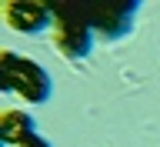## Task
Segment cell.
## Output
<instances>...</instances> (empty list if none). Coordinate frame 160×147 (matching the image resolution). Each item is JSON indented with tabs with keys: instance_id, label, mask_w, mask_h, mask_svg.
<instances>
[{
	"instance_id": "cell-4",
	"label": "cell",
	"mask_w": 160,
	"mask_h": 147,
	"mask_svg": "<svg viewBox=\"0 0 160 147\" xmlns=\"http://www.w3.org/2000/svg\"><path fill=\"white\" fill-rule=\"evenodd\" d=\"M0 17L10 30L17 34H43V30L53 24V10L43 3V0H7L0 7Z\"/></svg>"
},
{
	"instance_id": "cell-5",
	"label": "cell",
	"mask_w": 160,
	"mask_h": 147,
	"mask_svg": "<svg viewBox=\"0 0 160 147\" xmlns=\"http://www.w3.org/2000/svg\"><path fill=\"white\" fill-rule=\"evenodd\" d=\"M33 134H37L33 130V117H30L27 110H3L0 114V140L7 147H20Z\"/></svg>"
},
{
	"instance_id": "cell-1",
	"label": "cell",
	"mask_w": 160,
	"mask_h": 147,
	"mask_svg": "<svg viewBox=\"0 0 160 147\" xmlns=\"http://www.w3.org/2000/svg\"><path fill=\"white\" fill-rule=\"evenodd\" d=\"M0 87L23 97L27 104H43L50 97L53 84H50V74L37 60H27L13 50H3L0 54Z\"/></svg>"
},
{
	"instance_id": "cell-2",
	"label": "cell",
	"mask_w": 160,
	"mask_h": 147,
	"mask_svg": "<svg viewBox=\"0 0 160 147\" xmlns=\"http://www.w3.org/2000/svg\"><path fill=\"white\" fill-rule=\"evenodd\" d=\"M53 47L63 54L67 60H80L90 54L93 44V30L87 24L83 3H53Z\"/></svg>"
},
{
	"instance_id": "cell-3",
	"label": "cell",
	"mask_w": 160,
	"mask_h": 147,
	"mask_svg": "<svg viewBox=\"0 0 160 147\" xmlns=\"http://www.w3.org/2000/svg\"><path fill=\"white\" fill-rule=\"evenodd\" d=\"M90 30H97L103 40H120L127 37L130 24L137 17V3L133 0H120V3H83Z\"/></svg>"
},
{
	"instance_id": "cell-6",
	"label": "cell",
	"mask_w": 160,
	"mask_h": 147,
	"mask_svg": "<svg viewBox=\"0 0 160 147\" xmlns=\"http://www.w3.org/2000/svg\"><path fill=\"white\" fill-rule=\"evenodd\" d=\"M20 147H50V144H47L43 137H37V134H33V137H30V140H23Z\"/></svg>"
}]
</instances>
